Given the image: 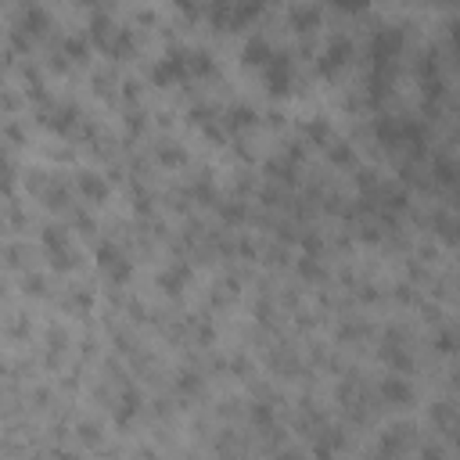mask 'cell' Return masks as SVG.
Returning <instances> with one entry per match:
<instances>
[{
  "mask_svg": "<svg viewBox=\"0 0 460 460\" xmlns=\"http://www.w3.org/2000/svg\"><path fill=\"white\" fill-rule=\"evenodd\" d=\"M172 4H176L180 11H187V14H194V11H198V0H172Z\"/></svg>",
  "mask_w": 460,
  "mask_h": 460,
  "instance_id": "obj_17",
  "label": "cell"
},
{
  "mask_svg": "<svg viewBox=\"0 0 460 460\" xmlns=\"http://www.w3.org/2000/svg\"><path fill=\"white\" fill-rule=\"evenodd\" d=\"M75 187H79L86 198H93V201H97V198H104V180H97L93 172H79Z\"/></svg>",
  "mask_w": 460,
  "mask_h": 460,
  "instance_id": "obj_14",
  "label": "cell"
},
{
  "mask_svg": "<svg viewBox=\"0 0 460 460\" xmlns=\"http://www.w3.org/2000/svg\"><path fill=\"white\" fill-rule=\"evenodd\" d=\"M75 108L72 104H65V101H50V104H43L40 108V122L43 126H50V129H58V133H68L72 126H75Z\"/></svg>",
  "mask_w": 460,
  "mask_h": 460,
  "instance_id": "obj_5",
  "label": "cell"
},
{
  "mask_svg": "<svg viewBox=\"0 0 460 460\" xmlns=\"http://www.w3.org/2000/svg\"><path fill=\"white\" fill-rule=\"evenodd\" d=\"M259 72H262V83H266V90L273 97H284L291 90V83H295V68H291L288 54H273Z\"/></svg>",
  "mask_w": 460,
  "mask_h": 460,
  "instance_id": "obj_3",
  "label": "cell"
},
{
  "mask_svg": "<svg viewBox=\"0 0 460 460\" xmlns=\"http://www.w3.org/2000/svg\"><path fill=\"white\" fill-rule=\"evenodd\" d=\"M90 43L101 47L108 58H126L133 50V36L122 25H115L111 18H104V14H97L90 22Z\"/></svg>",
  "mask_w": 460,
  "mask_h": 460,
  "instance_id": "obj_1",
  "label": "cell"
},
{
  "mask_svg": "<svg viewBox=\"0 0 460 460\" xmlns=\"http://www.w3.org/2000/svg\"><path fill=\"white\" fill-rule=\"evenodd\" d=\"M273 54H277V50H273L266 40H248V47H244V61H248L252 68H262Z\"/></svg>",
  "mask_w": 460,
  "mask_h": 460,
  "instance_id": "obj_11",
  "label": "cell"
},
{
  "mask_svg": "<svg viewBox=\"0 0 460 460\" xmlns=\"http://www.w3.org/2000/svg\"><path fill=\"white\" fill-rule=\"evenodd\" d=\"M43 244H47V252H50V262L54 266H68L72 262V252H68V241H65V234L61 230H47L43 234Z\"/></svg>",
  "mask_w": 460,
  "mask_h": 460,
  "instance_id": "obj_9",
  "label": "cell"
},
{
  "mask_svg": "<svg viewBox=\"0 0 460 460\" xmlns=\"http://www.w3.org/2000/svg\"><path fill=\"white\" fill-rule=\"evenodd\" d=\"M399 50H402V32L399 29L385 25V29H377L370 36V61H374V68H388Z\"/></svg>",
  "mask_w": 460,
  "mask_h": 460,
  "instance_id": "obj_4",
  "label": "cell"
},
{
  "mask_svg": "<svg viewBox=\"0 0 460 460\" xmlns=\"http://www.w3.org/2000/svg\"><path fill=\"white\" fill-rule=\"evenodd\" d=\"M47 25H50V22H47V14H43L36 4L18 7V18H14V32H18V36H40Z\"/></svg>",
  "mask_w": 460,
  "mask_h": 460,
  "instance_id": "obj_7",
  "label": "cell"
},
{
  "mask_svg": "<svg viewBox=\"0 0 460 460\" xmlns=\"http://www.w3.org/2000/svg\"><path fill=\"white\" fill-rule=\"evenodd\" d=\"M334 7H341V11H363L370 0H331Z\"/></svg>",
  "mask_w": 460,
  "mask_h": 460,
  "instance_id": "obj_16",
  "label": "cell"
},
{
  "mask_svg": "<svg viewBox=\"0 0 460 460\" xmlns=\"http://www.w3.org/2000/svg\"><path fill=\"white\" fill-rule=\"evenodd\" d=\"M226 126L230 129H248V126H255V111L244 108V104H237V108L226 111Z\"/></svg>",
  "mask_w": 460,
  "mask_h": 460,
  "instance_id": "obj_13",
  "label": "cell"
},
{
  "mask_svg": "<svg viewBox=\"0 0 460 460\" xmlns=\"http://www.w3.org/2000/svg\"><path fill=\"white\" fill-rule=\"evenodd\" d=\"M381 395L388 402H410V385L399 377H388V381H381Z\"/></svg>",
  "mask_w": 460,
  "mask_h": 460,
  "instance_id": "obj_12",
  "label": "cell"
},
{
  "mask_svg": "<svg viewBox=\"0 0 460 460\" xmlns=\"http://www.w3.org/2000/svg\"><path fill=\"white\" fill-rule=\"evenodd\" d=\"M288 22H291L298 32H309V29H316V25H320V14H316V7L298 4V7H291V11H288Z\"/></svg>",
  "mask_w": 460,
  "mask_h": 460,
  "instance_id": "obj_10",
  "label": "cell"
},
{
  "mask_svg": "<svg viewBox=\"0 0 460 460\" xmlns=\"http://www.w3.org/2000/svg\"><path fill=\"white\" fill-rule=\"evenodd\" d=\"M86 4H97V0H86Z\"/></svg>",
  "mask_w": 460,
  "mask_h": 460,
  "instance_id": "obj_18",
  "label": "cell"
},
{
  "mask_svg": "<svg viewBox=\"0 0 460 460\" xmlns=\"http://www.w3.org/2000/svg\"><path fill=\"white\" fill-rule=\"evenodd\" d=\"M349 54H352V43H349V40H341V36H334V40L327 43L323 58H320V72H323V75H334V72L349 61Z\"/></svg>",
  "mask_w": 460,
  "mask_h": 460,
  "instance_id": "obj_8",
  "label": "cell"
},
{
  "mask_svg": "<svg viewBox=\"0 0 460 460\" xmlns=\"http://www.w3.org/2000/svg\"><path fill=\"white\" fill-rule=\"evenodd\" d=\"M97 266H101L111 280H126V277H129V259H126V252L115 248V244H101V248H97Z\"/></svg>",
  "mask_w": 460,
  "mask_h": 460,
  "instance_id": "obj_6",
  "label": "cell"
},
{
  "mask_svg": "<svg viewBox=\"0 0 460 460\" xmlns=\"http://www.w3.org/2000/svg\"><path fill=\"white\" fill-rule=\"evenodd\" d=\"M212 72V54L208 50H190V75H208Z\"/></svg>",
  "mask_w": 460,
  "mask_h": 460,
  "instance_id": "obj_15",
  "label": "cell"
},
{
  "mask_svg": "<svg viewBox=\"0 0 460 460\" xmlns=\"http://www.w3.org/2000/svg\"><path fill=\"white\" fill-rule=\"evenodd\" d=\"M151 79H155L158 86H172V83L190 79V50H169V54L151 68Z\"/></svg>",
  "mask_w": 460,
  "mask_h": 460,
  "instance_id": "obj_2",
  "label": "cell"
}]
</instances>
